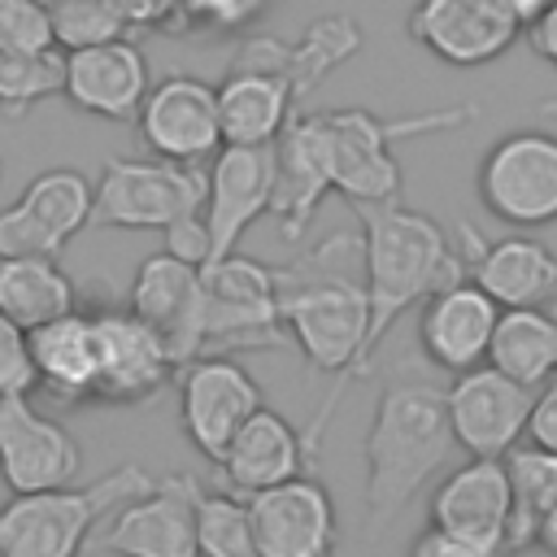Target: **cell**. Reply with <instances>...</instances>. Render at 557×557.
I'll list each match as a JSON object with an SVG mask.
<instances>
[{"label": "cell", "mask_w": 557, "mask_h": 557, "mask_svg": "<svg viewBox=\"0 0 557 557\" xmlns=\"http://www.w3.org/2000/svg\"><path fill=\"white\" fill-rule=\"evenodd\" d=\"M409 557H509V553L505 548H492V544H479L470 535L444 531V527H426V531L413 535Z\"/></svg>", "instance_id": "obj_39"}, {"label": "cell", "mask_w": 557, "mask_h": 557, "mask_svg": "<svg viewBox=\"0 0 557 557\" xmlns=\"http://www.w3.org/2000/svg\"><path fill=\"white\" fill-rule=\"evenodd\" d=\"M278 318L309 370L361 379L370 370V296L361 239L335 231L274 270Z\"/></svg>", "instance_id": "obj_1"}, {"label": "cell", "mask_w": 557, "mask_h": 557, "mask_svg": "<svg viewBox=\"0 0 557 557\" xmlns=\"http://www.w3.org/2000/svg\"><path fill=\"white\" fill-rule=\"evenodd\" d=\"M535 548H544L548 557H557V500L544 509V518L535 527Z\"/></svg>", "instance_id": "obj_44"}, {"label": "cell", "mask_w": 557, "mask_h": 557, "mask_svg": "<svg viewBox=\"0 0 557 557\" xmlns=\"http://www.w3.org/2000/svg\"><path fill=\"white\" fill-rule=\"evenodd\" d=\"M0 48L4 52H52V4L48 0H0Z\"/></svg>", "instance_id": "obj_35"}, {"label": "cell", "mask_w": 557, "mask_h": 557, "mask_svg": "<svg viewBox=\"0 0 557 557\" xmlns=\"http://www.w3.org/2000/svg\"><path fill=\"white\" fill-rule=\"evenodd\" d=\"M487 366H496L500 374H509L522 387H540L557 374V309L540 305V309H500L496 331H492V348H487Z\"/></svg>", "instance_id": "obj_28"}, {"label": "cell", "mask_w": 557, "mask_h": 557, "mask_svg": "<svg viewBox=\"0 0 557 557\" xmlns=\"http://www.w3.org/2000/svg\"><path fill=\"white\" fill-rule=\"evenodd\" d=\"M500 305L474 287L470 278H457L440 292H431L418 309V344L422 357L431 366H440L444 374H466L487 366V348H492V331H496Z\"/></svg>", "instance_id": "obj_20"}, {"label": "cell", "mask_w": 557, "mask_h": 557, "mask_svg": "<svg viewBox=\"0 0 557 557\" xmlns=\"http://www.w3.org/2000/svg\"><path fill=\"white\" fill-rule=\"evenodd\" d=\"M261 409L257 379L235 361L205 352L178 370V413L183 431L196 453H205L213 466L239 435V426Z\"/></svg>", "instance_id": "obj_10"}, {"label": "cell", "mask_w": 557, "mask_h": 557, "mask_svg": "<svg viewBox=\"0 0 557 557\" xmlns=\"http://www.w3.org/2000/svg\"><path fill=\"white\" fill-rule=\"evenodd\" d=\"M196 557H261L248 496L218 487L196 505Z\"/></svg>", "instance_id": "obj_32"}, {"label": "cell", "mask_w": 557, "mask_h": 557, "mask_svg": "<svg viewBox=\"0 0 557 557\" xmlns=\"http://www.w3.org/2000/svg\"><path fill=\"white\" fill-rule=\"evenodd\" d=\"M409 35L435 61L474 70L505 57L522 35V22L505 0H418L409 13Z\"/></svg>", "instance_id": "obj_14"}, {"label": "cell", "mask_w": 557, "mask_h": 557, "mask_svg": "<svg viewBox=\"0 0 557 557\" xmlns=\"http://www.w3.org/2000/svg\"><path fill=\"white\" fill-rule=\"evenodd\" d=\"M209 178L200 165L161 157H109L96 178L91 226L113 231H170L174 222L205 213Z\"/></svg>", "instance_id": "obj_6"}, {"label": "cell", "mask_w": 557, "mask_h": 557, "mask_svg": "<svg viewBox=\"0 0 557 557\" xmlns=\"http://www.w3.org/2000/svg\"><path fill=\"white\" fill-rule=\"evenodd\" d=\"M527 44L544 65L557 70V0H548V9L535 22H527Z\"/></svg>", "instance_id": "obj_43"}, {"label": "cell", "mask_w": 557, "mask_h": 557, "mask_svg": "<svg viewBox=\"0 0 557 557\" xmlns=\"http://www.w3.org/2000/svg\"><path fill=\"white\" fill-rule=\"evenodd\" d=\"M48 4H52V0H48Z\"/></svg>", "instance_id": "obj_47"}, {"label": "cell", "mask_w": 557, "mask_h": 557, "mask_svg": "<svg viewBox=\"0 0 557 557\" xmlns=\"http://www.w3.org/2000/svg\"><path fill=\"white\" fill-rule=\"evenodd\" d=\"M52 30H57V48L74 52V48L126 39L131 26L117 0H52Z\"/></svg>", "instance_id": "obj_34"}, {"label": "cell", "mask_w": 557, "mask_h": 557, "mask_svg": "<svg viewBox=\"0 0 557 557\" xmlns=\"http://www.w3.org/2000/svg\"><path fill=\"white\" fill-rule=\"evenodd\" d=\"M309 461V440L278 413V409H257L239 435L231 440V448L222 453L218 470L226 479L231 492L239 496H257V492H270L287 479H300Z\"/></svg>", "instance_id": "obj_24"}, {"label": "cell", "mask_w": 557, "mask_h": 557, "mask_svg": "<svg viewBox=\"0 0 557 557\" xmlns=\"http://www.w3.org/2000/svg\"><path fill=\"white\" fill-rule=\"evenodd\" d=\"M83 466L78 440L48 413L35 409L30 396L0 400V479L9 496L70 487Z\"/></svg>", "instance_id": "obj_13"}, {"label": "cell", "mask_w": 557, "mask_h": 557, "mask_svg": "<svg viewBox=\"0 0 557 557\" xmlns=\"http://www.w3.org/2000/svg\"><path fill=\"white\" fill-rule=\"evenodd\" d=\"M78 309L74 278L57 257H0V313L22 331H39Z\"/></svg>", "instance_id": "obj_27"}, {"label": "cell", "mask_w": 557, "mask_h": 557, "mask_svg": "<svg viewBox=\"0 0 557 557\" xmlns=\"http://www.w3.org/2000/svg\"><path fill=\"white\" fill-rule=\"evenodd\" d=\"M61 248L17 200L0 209V257H57Z\"/></svg>", "instance_id": "obj_38"}, {"label": "cell", "mask_w": 557, "mask_h": 557, "mask_svg": "<svg viewBox=\"0 0 557 557\" xmlns=\"http://www.w3.org/2000/svg\"><path fill=\"white\" fill-rule=\"evenodd\" d=\"M274 200H270V218L278 222L287 244H300L305 231L313 226L318 205L326 200L331 187V144H326V126H322V109H300L287 131L274 144Z\"/></svg>", "instance_id": "obj_18"}, {"label": "cell", "mask_w": 557, "mask_h": 557, "mask_svg": "<svg viewBox=\"0 0 557 557\" xmlns=\"http://www.w3.org/2000/svg\"><path fill=\"white\" fill-rule=\"evenodd\" d=\"M152 91L148 57L131 39H109L91 48L65 52V87L61 96L91 117L104 122H135Z\"/></svg>", "instance_id": "obj_21"}, {"label": "cell", "mask_w": 557, "mask_h": 557, "mask_svg": "<svg viewBox=\"0 0 557 557\" xmlns=\"http://www.w3.org/2000/svg\"><path fill=\"white\" fill-rule=\"evenodd\" d=\"M161 235H165V252H170V257H178V261H187V265H209V261H213V239H209L205 213H191V218L174 222V226L161 231Z\"/></svg>", "instance_id": "obj_40"}, {"label": "cell", "mask_w": 557, "mask_h": 557, "mask_svg": "<svg viewBox=\"0 0 557 557\" xmlns=\"http://www.w3.org/2000/svg\"><path fill=\"white\" fill-rule=\"evenodd\" d=\"M274 144L270 148H239L222 144L218 157L205 165V222L213 239V261L239 252V239L257 218H270L274 200Z\"/></svg>", "instance_id": "obj_17"}, {"label": "cell", "mask_w": 557, "mask_h": 557, "mask_svg": "<svg viewBox=\"0 0 557 557\" xmlns=\"http://www.w3.org/2000/svg\"><path fill=\"white\" fill-rule=\"evenodd\" d=\"M500 461H505L509 492H513L509 553H522V548H535V527H540L544 509L557 500V453L535 448V444H518Z\"/></svg>", "instance_id": "obj_29"}, {"label": "cell", "mask_w": 557, "mask_h": 557, "mask_svg": "<svg viewBox=\"0 0 557 557\" xmlns=\"http://www.w3.org/2000/svg\"><path fill=\"white\" fill-rule=\"evenodd\" d=\"M96 344H100V379L96 405H139L157 396L178 366L165 344L131 313V309H96Z\"/></svg>", "instance_id": "obj_22"}, {"label": "cell", "mask_w": 557, "mask_h": 557, "mask_svg": "<svg viewBox=\"0 0 557 557\" xmlns=\"http://www.w3.org/2000/svg\"><path fill=\"white\" fill-rule=\"evenodd\" d=\"M535 113H540V117H557V96H544Z\"/></svg>", "instance_id": "obj_46"}, {"label": "cell", "mask_w": 557, "mask_h": 557, "mask_svg": "<svg viewBox=\"0 0 557 557\" xmlns=\"http://www.w3.org/2000/svg\"><path fill=\"white\" fill-rule=\"evenodd\" d=\"M39 387L35 361H30V331L9 322L0 313V400L4 396H30Z\"/></svg>", "instance_id": "obj_36"}, {"label": "cell", "mask_w": 557, "mask_h": 557, "mask_svg": "<svg viewBox=\"0 0 557 557\" xmlns=\"http://www.w3.org/2000/svg\"><path fill=\"white\" fill-rule=\"evenodd\" d=\"M196 474H165L152 479L148 492L117 505L104 527L96 531L91 548L113 557H196V505H200Z\"/></svg>", "instance_id": "obj_9"}, {"label": "cell", "mask_w": 557, "mask_h": 557, "mask_svg": "<svg viewBox=\"0 0 557 557\" xmlns=\"http://www.w3.org/2000/svg\"><path fill=\"white\" fill-rule=\"evenodd\" d=\"M126 309L165 344L170 361L183 370L187 361L205 357V292L200 265H187L170 252H152L139 261Z\"/></svg>", "instance_id": "obj_11"}, {"label": "cell", "mask_w": 557, "mask_h": 557, "mask_svg": "<svg viewBox=\"0 0 557 557\" xmlns=\"http://www.w3.org/2000/svg\"><path fill=\"white\" fill-rule=\"evenodd\" d=\"M261 557H331L339 540V513L326 483L300 474L270 492L248 496Z\"/></svg>", "instance_id": "obj_19"}, {"label": "cell", "mask_w": 557, "mask_h": 557, "mask_svg": "<svg viewBox=\"0 0 557 557\" xmlns=\"http://www.w3.org/2000/svg\"><path fill=\"white\" fill-rule=\"evenodd\" d=\"M265 0H178V30H244Z\"/></svg>", "instance_id": "obj_37"}, {"label": "cell", "mask_w": 557, "mask_h": 557, "mask_svg": "<svg viewBox=\"0 0 557 557\" xmlns=\"http://www.w3.org/2000/svg\"><path fill=\"white\" fill-rule=\"evenodd\" d=\"M509 522H513V492L500 457H466L431 492V527L509 553Z\"/></svg>", "instance_id": "obj_23"}, {"label": "cell", "mask_w": 557, "mask_h": 557, "mask_svg": "<svg viewBox=\"0 0 557 557\" xmlns=\"http://www.w3.org/2000/svg\"><path fill=\"white\" fill-rule=\"evenodd\" d=\"M205 292V352L231 357L235 348H278L287 339L278 318L274 265L231 252L222 261L200 265Z\"/></svg>", "instance_id": "obj_7"}, {"label": "cell", "mask_w": 557, "mask_h": 557, "mask_svg": "<svg viewBox=\"0 0 557 557\" xmlns=\"http://www.w3.org/2000/svg\"><path fill=\"white\" fill-rule=\"evenodd\" d=\"M527 444L557 453V374L531 392V418H527Z\"/></svg>", "instance_id": "obj_41"}, {"label": "cell", "mask_w": 557, "mask_h": 557, "mask_svg": "<svg viewBox=\"0 0 557 557\" xmlns=\"http://www.w3.org/2000/svg\"><path fill=\"white\" fill-rule=\"evenodd\" d=\"M135 126L152 157L178 165H205L222 148L218 87H209L196 74H165L161 83H152Z\"/></svg>", "instance_id": "obj_12"}, {"label": "cell", "mask_w": 557, "mask_h": 557, "mask_svg": "<svg viewBox=\"0 0 557 557\" xmlns=\"http://www.w3.org/2000/svg\"><path fill=\"white\" fill-rule=\"evenodd\" d=\"M126 13V26H157L178 30V0H117Z\"/></svg>", "instance_id": "obj_42"}, {"label": "cell", "mask_w": 557, "mask_h": 557, "mask_svg": "<svg viewBox=\"0 0 557 557\" xmlns=\"http://www.w3.org/2000/svg\"><path fill=\"white\" fill-rule=\"evenodd\" d=\"M148 487H152L148 470L117 466L87 487L9 496L0 505V557H83V548H91L104 518Z\"/></svg>", "instance_id": "obj_4"}, {"label": "cell", "mask_w": 557, "mask_h": 557, "mask_svg": "<svg viewBox=\"0 0 557 557\" xmlns=\"http://www.w3.org/2000/svg\"><path fill=\"white\" fill-rule=\"evenodd\" d=\"M466 244H457L466 261V278L483 287L500 309H540L557 300V252L535 235H500L479 239L470 222L457 226Z\"/></svg>", "instance_id": "obj_16"}, {"label": "cell", "mask_w": 557, "mask_h": 557, "mask_svg": "<svg viewBox=\"0 0 557 557\" xmlns=\"http://www.w3.org/2000/svg\"><path fill=\"white\" fill-rule=\"evenodd\" d=\"M361 222V265H366V296H370V361L383 335L396 326L400 313L422 305L431 292L466 278V261L444 226L400 200L387 205H352Z\"/></svg>", "instance_id": "obj_3"}, {"label": "cell", "mask_w": 557, "mask_h": 557, "mask_svg": "<svg viewBox=\"0 0 557 557\" xmlns=\"http://www.w3.org/2000/svg\"><path fill=\"white\" fill-rule=\"evenodd\" d=\"M65 87V52H4L0 48V113L22 117L39 100L61 96Z\"/></svg>", "instance_id": "obj_33"}, {"label": "cell", "mask_w": 557, "mask_h": 557, "mask_svg": "<svg viewBox=\"0 0 557 557\" xmlns=\"http://www.w3.org/2000/svg\"><path fill=\"white\" fill-rule=\"evenodd\" d=\"M479 200L509 226L557 222V135L509 131L479 161Z\"/></svg>", "instance_id": "obj_8"}, {"label": "cell", "mask_w": 557, "mask_h": 557, "mask_svg": "<svg viewBox=\"0 0 557 557\" xmlns=\"http://www.w3.org/2000/svg\"><path fill=\"white\" fill-rule=\"evenodd\" d=\"M509 9H513V17L522 22V30H527V22H535L544 9H548V0H505Z\"/></svg>", "instance_id": "obj_45"}, {"label": "cell", "mask_w": 557, "mask_h": 557, "mask_svg": "<svg viewBox=\"0 0 557 557\" xmlns=\"http://www.w3.org/2000/svg\"><path fill=\"white\" fill-rule=\"evenodd\" d=\"M453 426L444 392L431 383H387L366 431V522L370 535L392 527L418 487L453 461Z\"/></svg>", "instance_id": "obj_2"}, {"label": "cell", "mask_w": 557, "mask_h": 557, "mask_svg": "<svg viewBox=\"0 0 557 557\" xmlns=\"http://www.w3.org/2000/svg\"><path fill=\"white\" fill-rule=\"evenodd\" d=\"M474 109H440L422 117L383 122L370 109H322L326 144H331V187L352 205H387L400 200V165L392 157V139L400 135H431L444 126L470 122Z\"/></svg>", "instance_id": "obj_5"}, {"label": "cell", "mask_w": 557, "mask_h": 557, "mask_svg": "<svg viewBox=\"0 0 557 557\" xmlns=\"http://www.w3.org/2000/svg\"><path fill=\"white\" fill-rule=\"evenodd\" d=\"M91 200H96V187L87 183V174L70 170V165H57V170H44L26 183V191L17 196V205L57 239V244H70L83 226H91Z\"/></svg>", "instance_id": "obj_30"}, {"label": "cell", "mask_w": 557, "mask_h": 557, "mask_svg": "<svg viewBox=\"0 0 557 557\" xmlns=\"http://www.w3.org/2000/svg\"><path fill=\"white\" fill-rule=\"evenodd\" d=\"M30 361L39 387L61 405H96V379H100V344H96V318L74 309L39 331H30Z\"/></svg>", "instance_id": "obj_26"}, {"label": "cell", "mask_w": 557, "mask_h": 557, "mask_svg": "<svg viewBox=\"0 0 557 557\" xmlns=\"http://www.w3.org/2000/svg\"><path fill=\"white\" fill-rule=\"evenodd\" d=\"M357 48H361V26L344 13L318 17L313 26H305V35L287 44V78L296 87V100H309L326 83L331 70L357 57Z\"/></svg>", "instance_id": "obj_31"}, {"label": "cell", "mask_w": 557, "mask_h": 557, "mask_svg": "<svg viewBox=\"0 0 557 557\" xmlns=\"http://www.w3.org/2000/svg\"><path fill=\"white\" fill-rule=\"evenodd\" d=\"M300 113L296 87L278 70H239L218 83V117H222V144L239 148H270L287 131V122Z\"/></svg>", "instance_id": "obj_25"}, {"label": "cell", "mask_w": 557, "mask_h": 557, "mask_svg": "<svg viewBox=\"0 0 557 557\" xmlns=\"http://www.w3.org/2000/svg\"><path fill=\"white\" fill-rule=\"evenodd\" d=\"M448 426L461 453L470 457H505L522 444L531 418V387L513 383L496 366H479L453 379L444 392Z\"/></svg>", "instance_id": "obj_15"}]
</instances>
